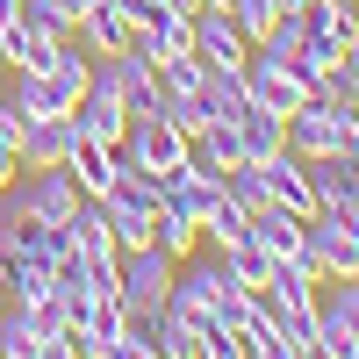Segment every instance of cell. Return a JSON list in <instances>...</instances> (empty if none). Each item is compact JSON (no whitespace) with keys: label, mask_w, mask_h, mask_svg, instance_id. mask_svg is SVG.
Returning a JSON list of instances; mask_svg holds the SVG:
<instances>
[{"label":"cell","mask_w":359,"mask_h":359,"mask_svg":"<svg viewBox=\"0 0 359 359\" xmlns=\"http://www.w3.org/2000/svg\"><path fill=\"white\" fill-rule=\"evenodd\" d=\"M86 72H94V50L65 36L36 72H15V79H8V101H15L22 115H72V101L86 94Z\"/></svg>","instance_id":"6da1fadb"},{"label":"cell","mask_w":359,"mask_h":359,"mask_svg":"<svg viewBox=\"0 0 359 359\" xmlns=\"http://www.w3.org/2000/svg\"><path fill=\"white\" fill-rule=\"evenodd\" d=\"M352 137H359V108H331L309 94L302 108H287V151H302V158H338L352 151Z\"/></svg>","instance_id":"7a4b0ae2"},{"label":"cell","mask_w":359,"mask_h":359,"mask_svg":"<svg viewBox=\"0 0 359 359\" xmlns=\"http://www.w3.org/2000/svg\"><path fill=\"white\" fill-rule=\"evenodd\" d=\"M108 216H115V245H151V223H158V180L151 172H137V165H123L108 180Z\"/></svg>","instance_id":"3957f363"},{"label":"cell","mask_w":359,"mask_h":359,"mask_svg":"<svg viewBox=\"0 0 359 359\" xmlns=\"http://www.w3.org/2000/svg\"><path fill=\"white\" fill-rule=\"evenodd\" d=\"M115 158L137 165V172H172L180 158H187V130H180L165 108H158V115H130V130H123V144H115Z\"/></svg>","instance_id":"277c9868"},{"label":"cell","mask_w":359,"mask_h":359,"mask_svg":"<svg viewBox=\"0 0 359 359\" xmlns=\"http://www.w3.org/2000/svg\"><path fill=\"white\" fill-rule=\"evenodd\" d=\"M72 130L94 137V144H123V130H130V108L108 79V57H94V72H86V94L72 101Z\"/></svg>","instance_id":"5b68a950"},{"label":"cell","mask_w":359,"mask_h":359,"mask_svg":"<svg viewBox=\"0 0 359 359\" xmlns=\"http://www.w3.org/2000/svg\"><path fill=\"white\" fill-rule=\"evenodd\" d=\"M165 287H172V259L158 245H130L123 259H115V294H123V309L165 302Z\"/></svg>","instance_id":"8992f818"},{"label":"cell","mask_w":359,"mask_h":359,"mask_svg":"<svg viewBox=\"0 0 359 359\" xmlns=\"http://www.w3.org/2000/svg\"><path fill=\"white\" fill-rule=\"evenodd\" d=\"M252 172H259V194L266 201H280V208H294V216H316V187H309V158L302 151H266V158H252Z\"/></svg>","instance_id":"52a82bcc"},{"label":"cell","mask_w":359,"mask_h":359,"mask_svg":"<svg viewBox=\"0 0 359 359\" xmlns=\"http://www.w3.org/2000/svg\"><path fill=\"white\" fill-rule=\"evenodd\" d=\"M194 57L208 72H245L252 65V36L230 22V8H201L194 15Z\"/></svg>","instance_id":"ba28073f"},{"label":"cell","mask_w":359,"mask_h":359,"mask_svg":"<svg viewBox=\"0 0 359 359\" xmlns=\"http://www.w3.org/2000/svg\"><path fill=\"white\" fill-rule=\"evenodd\" d=\"M108 79H115V94H123L130 115H158V108H165V94H158V57L144 50V43L115 50V57H108Z\"/></svg>","instance_id":"9c48e42d"},{"label":"cell","mask_w":359,"mask_h":359,"mask_svg":"<svg viewBox=\"0 0 359 359\" xmlns=\"http://www.w3.org/2000/svg\"><path fill=\"white\" fill-rule=\"evenodd\" d=\"M302 230H309V259L323 266V280H359V245L345 237V223L331 216V208H316Z\"/></svg>","instance_id":"30bf717a"},{"label":"cell","mask_w":359,"mask_h":359,"mask_svg":"<svg viewBox=\"0 0 359 359\" xmlns=\"http://www.w3.org/2000/svg\"><path fill=\"white\" fill-rule=\"evenodd\" d=\"M302 223H309V216H294V208H280V201H259V208H252V237H259L273 259H309V230H302ZM309 266H316V259H309ZM316 273H323V266H316Z\"/></svg>","instance_id":"8fae6325"},{"label":"cell","mask_w":359,"mask_h":359,"mask_svg":"<svg viewBox=\"0 0 359 359\" xmlns=\"http://www.w3.org/2000/svg\"><path fill=\"white\" fill-rule=\"evenodd\" d=\"M72 36L94 50V57H115V50H130V43H137V29H130V15H123V0H94V8L79 15Z\"/></svg>","instance_id":"7c38bea8"},{"label":"cell","mask_w":359,"mask_h":359,"mask_svg":"<svg viewBox=\"0 0 359 359\" xmlns=\"http://www.w3.org/2000/svg\"><path fill=\"white\" fill-rule=\"evenodd\" d=\"M65 237H72L86 259H115V252H123V245H115V216H108L101 194H79V208L65 216Z\"/></svg>","instance_id":"4fadbf2b"},{"label":"cell","mask_w":359,"mask_h":359,"mask_svg":"<svg viewBox=\"0 0 359 359\" xmlns=\"http://www.w3.org/2000/svg\"><path fill=\"white\" fill-rule=\"evenodd\" d=\"M72 137V115H22V165H65Z\"/></svg>","instance_id":"5bb4252c"},{"label":"cell","mask_w":359,"mask_h":359,"mask_svg":"<svg viewBox=\"0 0 359 359\" xmlns=\"http://www.w3.org/2000/svg\"><path fill=\"white\" fill-rule=\"evenodd\" d=\"M309 187H316V208H359V151L309 158Z\"/></svg>","instance_id":"9a60e30c"},{"label":"cell","mask_w":359,"mask_h":359,"mask_svg":"<svg viewBox=\"0 0 359 359\" xmlns=\"http://www.w3.org/2000/svg\"><path fill=\"white\" fill-rule=\"evenodd\" d=\"M245 86H252V101H259V108H273V115L302 108V94H309V86L294 79L287 65H273V57H259V50H252V65H245Z\"/></svg>","instance_id":"2e32d148"},{"label":"cell","mask_w":359,"mask_h":359,"mask_svg":"<svg viewBox=\"0 0 359 359\" xmlns=\"http://www.w3.org/2000/svg\"><path fill=\"white\" fill-rule=\"evenodd\" d=\"M65 172L79 180V194H108V180L123 172V158H115V144H94V137H72V151H65Z\"/></svg>","instance_id":"e0dca14e"},{"label":"cell","mask_w":359,"mask_h":359,"mask_svg":"<svg viewBox=\"0 0 359 359\" xmlns=\"http://www.w3.org/2000/svg\"><path fill=\"white\" fill-rule=\"evenodd\" d=\"M0 359H50V338L36 331V309L29 302L0 309Z\"/></svg>","instance_id":"ac0fdd59"},{"label":"cell","mask_w":359,"mask_h":359,"mask_svg":"<svg viewBox=\"0 0 359 359\" xmlns=\"http://www.w3.org/2000/svg\"><path fill=\"white\" fill-rule=\"evenodd\" d=\"M237 359H287V338H280V323H273V309L259 294H252L245 323H237Z\"/></svg>","instance_id":"d6986e66"},{"label":"cell","mask_w":359,"mask_h":359,"mask_svg":"<svg viewBox=\"0 0 359 359\" xmlns=\"http://www.w3.org/2000/svg\"><path fill=\"white\" fill-rule=\"evenodd\" d=\"M252 237V208L245 201H230V194H216L201 208V245H216V252H230V245H245Z\"/></svg>","instance_id":"ffe728a7"},{"label":"cell","mask_w":359,"mask_h":359,"mask_svg":"<svg viewBox=\"0 0 359 359\" xmlns=\"http://www.w3.org/2000/svg\"><path fill=\"white\" fill-rule=\"evenodd\" d=\"M237 137H245V158H266V151H280L287 144V115H273V108H245L237 115Z\"/></svg>","instance_id":"44dd1931"},{"label":"cell","mask_w":359,"mask_h":359,"mask_svg":"<svg viewBox=\"0 0 359 359\" xmlns=\"http://www.w3.org/2000/svg\"><path fill=\"white\" fill-rule=\"evenodd\" d=\"M123 294H94V309H86V345H94V359H115V338H123Z\"/></svg>","instance_id":"7402d4cb"},{"label":"cell","mask_w":359,"mask_h":359,"mask_svg":"<svg viewBox=\"0 0 359 359\" xmlns=\"http://www.w3.org/2000/svg\"><path fill=\"white\" fill-rule=\"evenodd\" d=\"M223 259H230V273H237V287H252V294H259L266 280H273V266H280L273 252H266V245H259V237H245V245H230Z\"/></svg>","instance_id":"603a6c76"},{"label":"cell","mask_w":359,"mask_h":359,"mask_svg":"<svg viewBox=\"0 0 359 359\" xmlns=\"http://www.w3.org/2000/svg\"><path fill=\"white\" fill-rule=\"evenodd\" d=\"M151 245L180 266V259H194V252H201V223H187V216H158V223H151Z\"/></svg>","instance_id":"cb8c5ba5"},{"label":"cell","mask_w":359,"mask_h":359,"mask_svg":"<svg viewBox=\"0 0 359 359\" xmlns=\"http://www.w3.org/2000/svg\"><path fill=\"white\" fill-rule=\"evenodd\" d=\"M208 101H216V115H223V123H237V115L252 108V86H245V72H208Z\"/></svg>","instance_id":"d4e9b609"},{"label":"cell","mask_w":359,"mask_h":359,"mask_svg":"<svg viewBox=\"0 0 359 359\" xmlns=\"http://www.w3.org/2000/svg\"><path fill=\"white\" fill-rule=\"evenodd\" d=\"M331 294H316V309H331L345 331H352V352H359V280H323Z\"/></svg>","instance_id":"484cf974"},{"label":"cell","mask_w":359,"mask_h":359,"mask_svg":"<svg viewBox=\"0 0 359 359\" xmlns=\"http://www.w3.org/2000/svg\"><path fill=\"white\" fill-rule=\"evenodd\" d=\"M273 15H280V8H273V0H230V22H237V29H245V36H252V43H259V29H266V22H273Z\"/></svg>","instance_id":"4316f807"},{"label":"cell","mask_w":359,"mask_h":359,"mask_svg":"<svg viewBox=\"0 0 359 359\" xmlns=\"http://www.w3.org/2000/svg\"><path fill=\"white\" fill-rule=\"evenodd\" d=\"M15 172H22V151H8V144H0V187H8Z\"/></svg>","instance_id":"83f0119b"},{"label":"cell","mask_w":359,"mask_h":359,"mask_svg":"<svg viewBox=\"0 0 359 359\" xmlns=\"http://www.w3.org/2000/svg\"><path fill=\"white\" fill-rule=\"evenodd\" d=\"M331 216L345 223V237H352V245H359V208H331Z\"/></svg>","instance_id":"f1b7e54d"},{"label":"cell","mask_w":359,"mask_h":359,"mask_svg":"<svg viewBox=\"0 0 359 359\" xmlns=\"http://www.w3.org/2000/svg\"><path fill=\"white\" fill-rule=\"evenodd\" d=\"M8 15H22V0H0V22H8Z\"/></svg>","instance_id":"f546056e"},{"label":"cell","mask_w":359,"mask_h":359,"mask_svg":"<svg viewBox=\"0 0 359 359\" xmlns=\"http://www.w3.org/2000/svg\"><path fill=\"white\" fill-rule=\"evenodd\" d=\"M273 8H280V15H294V8H302V0H273Z\"/></svg>","instance_id":"4dcf8cb0"},{"label":"cell","mask_w":359,"mask_h":359,"mask_svg":"<svg viewBox=\"0 0 359 359\" xmlns=\"http://www.w3.org/2000/svg\"><path fill=\"white\" fill-rule=\"evenodd\" d=\"M201 8H230V0H201Z\"/></svg>","instance_id":"1f68e13d"},{"label":"cell","mask_w":359,"mask_h":359,"mask_svg":"<svg viewBox=\"0 0 359 359\" xmlns=\"http://www.w3.org/2000/svg\"><path fill=\"white\" fill-rule=\"evenodd\" d=\"M352 151H359V137H352Z\"/></svg>","instance_id":"d6a6232c"},{"label":"cell","mask_w":359,"mask_h":359,"mask_svg":"<svg viewBox=\"0 0 359 359\" xmlns=\"http://www.w3.org/2000/svg\"><path fill=\"white\" fill-rule=\"evenodd\" d=\"M352 8H359V0H352Z\"/></svg>","instance_id":"836d02e7"}]
</instances>
